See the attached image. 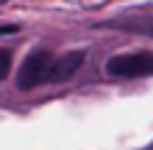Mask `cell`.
Listing matches in <instances>:
<instances>
[{"mask_svg": "<svg viewBox=\"0 0 153 150\" xmlns=\"http://www.w3.org/2000/svg\"><path fill=\"white\" fill-rule=\"evenodd\" d=\"M11 32H16V24H5V27H0V35H11Z\"/></svg>", "mask_w": 153, "mask_h": 150, "instance_id": "obj_6", "label": "cell"}, {"mask_svg": "<svg viewBox=\"0 0 153 150\" xmlns=\"http://www.w3.org/2000/svg\"><path fill=\"white\" fill-rule=\"evenodd\" d=\"M102 27H116V30H124V32H137V35H148V38H153V16L113 19V21H105Z\"/></svg>", "mask_w": 153, "mask_h": 150, "instance_id": "obj_4", "label": "cell"}, {"mask_svg": "<svg viewBox=\"0 0 153 150\" xmlns=\"http://www.w3.org/2000/svg\"><path fill=\"white\" fill-rule=\"evenodd\" d=\"M8 70H11V54L8 51H0V81L8 75Z\"/></svg>", "mask_w": 153, "mask_h": 150, "instance_id": "obj_5", "label": "cell"}, {"mask_svg": "<svg viewBox=\"0 0 153 150\" xmlns=\"http://www.w3.org/2000/svg\"><path fill=\"white\" fill-rule=\"evenodd\" d=\"M51 54L46 51V48H38V51H32L24 62H22V67H19V72H16V86L22 89V91H27V89H35L38 83H46V78H48V70H51Z\"/></svg>", "mask_w": 153, "mask_h": 150, "instance_id": "obj_2", "label": "cell"}, {"mask_svg": "<svg viewBox=\"0 0 153 150\" xmlns=\"http://www.w3.org/2000/svg\"><path fill=\"white\" fill-rule=\"evenodd\" d=\"M83 59H86V56H83V51H70V54H65V56L54 59V62H51V70H48L46 83H65V81H70V78L81 70Z\"/></svg>", "mask_w": 153, "mask_h": 150, "instance_id": "obj_3", "label": "cell"}, {"mask_svg": "<svg viewBox=\"0 0 153 150\" xmlns=\"http://www.w3.org/2000/svg\"><path fill=\"white\" fill-rule=\"evenodd\" d=\"M105 70L113 78H148V75H153V54L137 51V54L113 56V59H108Z\"/></svg>", "mask_w": 153, "mask_h": 150, "instance_id": "obj_1", "label": "cell"}]
</instances>
